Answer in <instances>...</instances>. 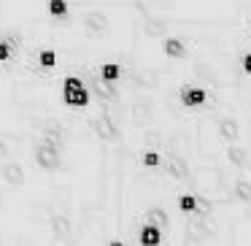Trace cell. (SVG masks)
I'll use <instances>...</instances> for the list:
<instances>
[{
    "mask_svg": "<svg viewBox=\"0 0 251 246\" xmlns=\"http://www.w3.org/2000/svg\"><path fill=\"white\" fill-rule=\"evenodd\" d=\"M35 163H38L44 170H57L60 168V146L46 138L44 143L35 146Z\"/></svg>",
    "mask_w": 251,
    "mask_h": 246,
    "instance_id": "1",
    "label": "cell"
},
{
    "mask_svg": "<svg viewBox=\"0 0 251 246\" xmlns=\"http://www.w3.org/2000/svg\"><path fill=\"white\" fill-rule=\"evenodd\" d=\"M62 98H65L68 106H78V109H84L89 103V92L84 89V84L76 76L65 79V84H62Z\"/></svg>",
    "mask_w": 251,
    "mask_h": 246,
    "instance_id": "2",
    "label": "cell"
},
{
    "mask_svg": "<svg viewBox=\"0 0 251 246\" xmlns=\"http://www.w3.org/2000/svg\"><path fill=\"white\" fill-rule=\"evenodd\" d=\"M92 130L98 133L103 141H116L119 138V130H116V125H114V119H111L108 114H100V116H95V122H92Z\"/></svg>",
    "mask_w": 251,
    "mask_h": 246,
    "instance_id": "3",
    "label": "cell"
},
{
    "mask_svg": "<svg viewBox=\"0 0 251 246\" xmlns=\"http://www.w3.org/2000/svg\"><path fill=\"white\" fill-rule=\"evenodd\" d=\"M205 98H208L205 89H200V87H184V89H181V103L189 106V109H192V106H202V103H205Z\"/></svg>",
    "mask_w": 251,
    "mask_h": 246,
    "instance_id": "4",
    "label": "cell"
},
{
    "mask_svg": "<svg viewBox=\"0 0 251 246\" xmlns=\"http://www.w3.org/2000/svg\"><path fill=\"white\" fill-rule=\"evenodd\" d=\"M108 17H105L103 11H92V14H87V27H89V33H95V35H103L105 30H108Z\"/></svg>",
    "mask_w": 251,
    "mask_h": 246,
    "instance_id": "5",
    "label": "cell"
},
{
    "mask_svg": "<svg viewBox=\"0 0 251 246\" xmlns=\"http://www.w3.org/2000/svg\"><path fill=\"white\" fill-rule=\"evenodd\" d=\"M3 179H6L8 184L19 187V184L25 181V170H22V165H19V163H6V165H3Z\"/></svg>",
    "mask_w": 251,
    "mask_h": 246,
    "instance_id": "6",
    "label": "cell"
},
{
    "mask_svg": "<svg viewBox=\"0 0 251 246\" xmlns=\"http://www.w3.org/2000/svg\"><path fill=\"white\" fill-rule=\"evenodd\" d=\"M219 133H222L224 141H238V136H240V125L232 119V116H227V119L219 122Z\"/></svg>",
    "mask_w": 251,
    "mask_h": 246,
    "instance_id": "7",
    "label": "cell"
},
{
    "mask_svg": "<svg viewBox=\"0 0 251 246\" xmlns=\"http://www.w3.org/2000/svg\"><path fill=\"white\" fill-rule=\"evenodd\" d=\"M141 244H143V246H157V244H162V230H159L157 224H146V227L141 230Z\"/></svg>",
    "mask_w": 251,
    "mask_h": 246,
    "instance_id": "8",
    "label": "cell"
},
{
    "mask_svg": "<svg viewBox=\"0 0 251 246\" xmlns=\"http://www.w3.org/2000/svg\"><path fill=\"white\" fill-rule=\"evenodd\" d=\"M51 230H54V235L57 238H71V219H65V217H54L51 219Z\"/></svg>",
    "mask_w": 251,
    "mask_h": 246,
    "instance_id": "9",
    "label": "cell"
},
{
    "mask_svg": "<svg viewBox=\"0 0 251 246\" xmlns=\"http://www.w3.org/2000/svg\"><path fill=\"white\" fill-rule=\"evenodd\" d=\"M119 76H122V68L116 65V62H105V65L100 68V79H103V82H111V84H114Z\"/></svg>",
    "mask_w": 251,
    "mask_h": 246,
    "instance_id": "10",
    "label": "cell"
},
{
    "mask_svg": "<svg viewBox=\"0 0 251 246\" xmlns=\"http://www.w3.org/2000/svg\"><path fill=\"white\" fill-rule=\"evenodd\" d=\"M165 55H168V57H184V55H186L184 41H178V38H168V41H165Z\"/></svg>",
    "mask_w": 251,
    "mask_h": 246,
    "instance_id": "11",
    "label": "cell"
},
{
    "mask_svg": "<svg viewBox=\"0 0 251 246\" xmlns=\"http://www.w3.org/2000/svg\"><path fill=\"white\" fill-rule=\"evenodd\" d=\"M149 111H151V103H149V100H141V103L135 106V122H138V125H146V122L151 119Z\"/></svg>",
    "mask_w": 251,
    "mask_h": 246,
    "instance_id": "12",
    "label": "cell"
},
{
    "mask_svg": "<svg viewBox=\"0 0 251 246\" xmlns=\"http://www.w3.org/2000/svg\"><path fill=\"white\" fill-rule=\"evenodd\" d=\"M168 170H170L173 176H178V179H186V176H189V168H186V163H184L181 157H173V160H170Z\"/></svg>",
    "mask_w": 251,
    "mask_h": 246,
    "instance_id": "13",
    "label": "cell"
},
{
    "mask_svg": "<svg viewBox=\"0 0 251 246\" xmlns=\"http://www.w3.org/2000/svg\"><path fill=\"white\" fill-rule=\"evenodd\" d=\"M146 217H149V222H151V224H157L159 230H162V227H168V214H165L162 208H151V211H149Z\"/></svg>",
    "mask_w": 251,
    "mask_h": 246,
    "instance_id": "14",
    "label": "cell"
},
{
    "mask_svg": "<svg viewBox=\"0 0 251 246\" xmlns=\"http://www.w3.org/2000/svg\"><path fill=\"white\" fill-rule=\"evenodd\" d=\"M235 195H238L243 203H251V184H249V181L240 179L238 184H235Z\"/></svg>",
    "mask_w": 251,
    "mask_h": 246,
    "instance_id": "15",
    "label": "cell"
},
{
    "mask_svg": "<svg viewBox=\"0 0 251 246\" xmlns=\"http://www.w3.org/2000/svg\"><path fill=\"white\" fill-rule=\"evenodd\" d=\"M49 14H51V17H65V14H68V3H65V0H49Z\"/></svg>",
    "mask_w": 251,
    "mask_h": 246,
    "instance_id": "16",
    "label": "cell"
},
{
    "mask_svg": "<svg viewBox=\"0 0 251 246\" xmlns=\"http://www.w3.org/2000/svg\"><path fill=\"white\" fill-rule=\"evenodd\" d=\"M92 87L98 89L100 98H114V87H111V82H103V79H100V82H92Z\"/></svg>",
    "mask_w": 251,
    "mask_h": 246,
    "instance_id": "17",
    "label": "cell"
},
{
    "mask_svg": "<svg viewBox=\"0 0 251 246\" xmlns=\"http://www.w3.org/2000/svg\"><path fill=\"white\" fill-rule=\"evenodd\" d=\"M227 157H229V163H232V165H243L246 163V152H243V149H238V146H229L227 149Z\"/></svg>",
    "mask_w": 251,
    "mask_h": 246,
    "instance_id": "18",
    "label": "cell"
},
{
    "mask_svg": "<svg viewBox=\"0 0 251 246\" xmlns=\"http://www.w3.org/2000/svg\"><path fill=\"white\" fill-rule=\"evenodd\" d=\"M38 62H41L44 68H54V62H57V55H54L51 49H44V52L38 55Z\"/></svg>",
    "mask_w": 251,
    "mask_h": 246,
    "instance_id": "19",
    "label": "cell"
},
{
    "mask_svg": "<svg viewBox=\"0 0 251 246\" xmlns=\"http://www.w3.org/2000/svg\"><path fill=\"white\" fill-rule=\"evenodd\" d=\"M178 206H181V211L192 214V211L197 208V197H195V195H184V197L178 200Z\"/></svg>",
    "mask_w": 251,
    "mask_h": 246,
    "instance_id": "20",
    "label": "cell"
},
{
    "mask_svg": "<svg viewBox=\"0 0 251 246\" xmlns=\"http://www.w3.org/2000/svg\"><path fill=\"white\" fill-rule=\"evenodd\" d=\"M162 163V157H159L157 152H146L143 154V165H149V168H154V165H159Z\"/></svg>",
    "mask_w": 251,
    "mask_h": 246,
    "instance_id": "21",
    "label": "cell"
},
{
    "mask_svg": "<svg viewBox=\"0 0 251 246\" xmlns=\"http://www.w3.org/2000/svg\"><path fill=\"white\" fill-rule=\"evenodd\" d=\"M8 57H11V44L8 41H0V62L8 60Z\"/></svg>",
    "mask_w": 251,
    "mask_h": 246,
    "instance_id": "22",
    "label": "cell"
},
{
    "mask_svg": "<svg viewBox=\"0 0 251 246\" xmlns=\"http://www.w3.org/2000/svg\"><path fill=\"white\" fill-rule=\"evenodd\" d=\"M195 211H202V214H208V211H211V203H208L205 197H197V208H195Z\"/></svg>",
    "mask_w": 251,
    "mask_h": 246,
    "instance_id": "23",
    "label": "cell"
},
{
    "mask_svg": "<svg viewBox=\"0 0 251 246\" xmlns=\"http://www.w3.org/2000/svg\"><path fill=\"white\" fill-rule=\"evenodd\" d=\"M243 71H246V73H251V55H246V57H243Z\"/></svg>",
    "mask_w": 251,
    "mask_h": 246,
    "instance_id": "24",
    "label": "cell"
},
{
    "mask_svg": "<svg viewBox=\"0 0 251 246\" xmlns=\"http://www.w3.org/2000/svg\"><path fill=\"white\" fill-rule=\"evenodd\" d=\"M6 154H8V146H6V141H3V138H0V160L6 157Z\"/></svg>",
    "mask_w": 251,
    "mask_h": 246,
    "instance_id": "25",
    "label": "cell"
},
{
    "mask_svg": "<svg viewBox=\"0 0 251 246\" xmlns=\"http://www.w3.org/2000/svg\"><path fill=\"white\" fill-rule=\"evenodd\" d=\"M111 246H125V244H116V241H114V244H111Z\"/></svg>",
    "mask_w": 251,
    "mask_h": 246,
    "instance_id": "26",
    "label": "cell"
},
{
    "mask_svg": "<svg viewBox=\"0 0 251 246\" xmlns=\"http://www.w3.org/2000/svg\"><path fill=\"white\" fill-rule=\"evenodd\" d=\"M249 27H251V25H249Z\"/></svg>",
    "mask_w": 251,
    "mask_h": 246,
    "instance_id": "27",
    "label": "cell"
}]
</instances>
